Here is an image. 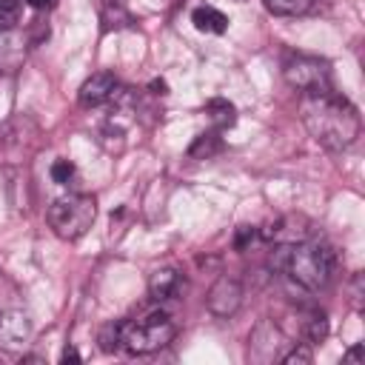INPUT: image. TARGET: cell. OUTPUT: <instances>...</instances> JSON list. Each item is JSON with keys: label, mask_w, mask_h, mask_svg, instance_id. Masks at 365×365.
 <instances>
[{"label": "cell", "mask_w": 365, "mask_h": 365, "mask_svg": "<svg viewBox=\"0 0 365 365\" xmlns=\"http://www.w3.org/2000/svg\"><path fill=\"white\" fill-rule=\"evenodd\" d=\"M299 114H302L308 134L328 151L348 148L359 137V128H362L356 106L351 100L334 94V91L302 97Z\"/></svg>", "instance_id": "6da1fadb"}, {"label": "cell", "mask_w": 365, "mask_h": 365, "mask_svg": "<svg viewBox=\"0 0 365 365\" xmlns=\"http://www.w3.org/2000/svg\"><path fill=\"white\" fill-rule=\"evenodd\" d=\"M271 268L285 274L305 291H319L336 274V254L328 242L317 237L299 242H279L271 254Z\"/></svg>", "instance_id": "7a4b0ae2"}, {"label": "cell", "mask_w": 365, "mask_h": 365, "mask_svg": "<svg viewBox=\"0 0 365 365\" xmlns=\"http://www.w3.org/2000/svg\"><path fill=\"white\" fill-rule=\"evenodd\" d=\"M177 334V325L168 311L154 308L145 317L123 322V348L131 354H154L165 348Z\"/></svg>", "instance_id": "3957f363"}, {"label": "cell", "mask_w": 365, "mask_h": 365, "mask_svg": "<svg viewBox=\"0 0 365 365\" xmlns=\"http://www.w3.org/2000/svg\"><path fill=\"white\" fill-rule=\"evenodd\" d=\"M97 217V200L88 194H66L51 202L48 225L60 240H80Z\"/></svg>", "instance_id": "277c9868"}, {"label": "cell", "mask_w": 365, "mask_h": 365, "mask_svg": "<svg viewBox=\"0 0 365 365\" xmlns=\"http://www.w3.org/2000/svg\"><path fill=\"white\" fill-rule=\"evenodd\" d=\"M282 77L291 88L302 91V97L334 91V77H331L328 60L314 57V54H291L282 63Z\"/></svg>", "instance_id": "5b68a950"}, {"label": "cell", "mask_w": 365, "mask_h": 365, "mask_svg": "<svg viewBox=\"0 0 365 365\" xmlns=\"http://www.w3.org/2000/svg\"><path fill=\"white\" fill-rule=\"evenodd\" d=\"M205 305H208V311L214 317H231V314H237V308L242 305V285H240V279L220 277L211 285V291L205 297Z\"/></svg>", "instance_id": "8992f818"}, {"label": "cell", "mask_w": 365, "mask_h": 365, "mask_svg": "<svg viewBox=\"0 0 365 365\" xmlns=\"http://www.w3.org/2000/svg\"><path fill=\"white\" fill-rule=\"evenodd\" d=\"M262 240H268V242H299V240H308V237H314V231H311V225H308V220L305 217H279L277 222H271V225H265L262 231H257Z\"/></svg>", "instance_id": "52a82bcc"}, {"label": "cell", "mask_w": 365, "mask_h": 365, "mask_svg": "<svg viewBox=\"0 0 365 365\" xmlns=\"http://www.w3.org/2000/svg\"><path fill=\"white\" fill-rule=\"evenodd\" d=\"M29 336H31V322L23 311H9L0 317V348L17 351L26 345Z\"/></svg>", "instance_id": "ba28073f"}, {"label": "cell", "mask_w": 365, "mask_h": 365, "mask_svg": "<svg viewBox=\"0 0 365 365\" xmlns=\"http://www.w3.org/2000/svg\"><path fill=\"white\" fill-rule=\"evenodd\" d=\"M114 91H117V80H114V74H111V71H97V74H91V77L80 86V103H83L86 108H91V106H103L106 100L114 97Z\"/></svg>", "instance_id": "9c48e42d"}, {"label": "cell", "mask_w": 365, "mask_h": 365, "mask_svg": "<svg viewBox=\"0 0 365 365\" xmlns=\"http://www.w3.org/2000/svg\"><path fill=\"white\" fill-rule=\"evenodd\" d=\"M185 279L177 268H157L148 279V294L154 302H165V299H174L180 291H182Z\"/></svg>", "instance_id": "30bf717a"}, {"label": "cell", "mask_w": 365, "mask_h": 365, "mask_svg": "<svg viewBox=\"0 0 365 365\" xmlns=\"http://www.w3.org/2000/svg\"><path fill=\"white\" fill-rule=\"evenodd\" d=\"M26 60V40L14 29L0 31V71H17Z\"/></svg>", "instance_id": "8fae6325"}, {"label": "cell", "mask_w": 365, "mask_h": 365, "mask_svg": "<svg viewBox=\"0 0 365 365\" xmlns=\"http://www.w3.org/2000/svg\"><path fill=\"white\" fill-rule=\"evenodd\" d=\"M191 23L205 34H222L228 29V17L214 6H197L191 11Z\"/></svg>", "instance_id": "7c38bea8"}, {"label": "cell", "mask_w": 365, "mask_h": 365, "mask_svg": "<svg viewBox=\"0 0 365 365\" xmlns=\"http://www.w3.org/2000/svg\"><path fill=\"white\" fill-rule=\"evenodd\" d=\"M205 114H208V120L214 123L217 131L231 128V125L237 123V108H234V103H228V100H222V97L208 100V103H205Z\"/></svg>", "instance_id": "4fadbf2b"}, {"label": "cell", "mask_w": 365, "mask_h": 365, "mask_svg": "<svg viewBox=\"0 0 365 365\" xmlns=\"http://www.w3.org/2000/svg\"><path fill=\"white\" fill-rule=\"evenodd\" d=\"M220 151H222V137H220L217 128L197 134L194 143L188 145V157H194V160H208V157H214V154H220Z\"/></svg>", "instance_id": "5bb4252c"}, {"label": "cell", "mask_w": 365, "mask_h": 365, "mask_svg": "<svg viewBox=\"0 0 365 365\" xmlns=\"http://www.w3.org/2000/svg\"><path fill=\"white\" fill-rule=\"evenodd\" d=\"M302 336H305L308 345H317V342H322V339L328 336V317H325V311H311V314L305 317V322H302Z\"/></svg>", "instance_id": "9a60e30c"}, {"label": "cell", "mask_w": 365, "mask_h": 365, "mask_svg": "<svg viewBox=\"0 0 365 365\" xmlns=\"http://www.w3.org/2000/svg\"><path fill=\"white\" fill-rule=\"evenodd\" d=\"M262 3L271 14H279V17H297L314 6V0H262Z\"/></svg>", "instance_id": "2e32d148"}, {"label": "cell", "mask_w": 365, "mask_h": 365, "mask_svg": "<svg viewBox=\"0 0 365 365\" xmlns=\"http://www.w3.org/2000/svg\"><path fill=\"white\" fill-rule=\"evenodd\" d=\"M123 322L125 319H117V322H108L103 331H100V348L106 351V354H114V351H120L123 348Z\"/></svg>", "instance_id": "e0dca14e"}, {"label": "cell", "mask_w": 365, "mask_h": 365, "mask_svg": "<svg viewBox=\"0 0 365 365\" xmlns=\"http://www.w3.org/2000/svg\"><path fill=\"white\" fill-rule=\"evenodd\" d=\"M103 20L108 26H128L131 23V14L125 11L123 0H103Z\"/></svg>", "instance_id": "ac0fdd59"}, {"label": "cell", "mask_w": 365, "mask_h": 365, "mask_svg": "<svg viewBox=\"0 0 365 365\" xmlns=\"http://www.w3.org/2000/svg\"><path fill=\"white\" fill-rule=\"evenodd\" d=\"M20 20V3L17 0H0V29H14Z\"/></svg>", "instance_id": "d6986e66"}, {"label": "cell", "mask_w": 365, "mask_h": 365, "mask_svg": "<svg viewBox=\"0 0 365 365\" xmlns=\"http://www.w3.org/2000/svg\"><path fill=\"white\" fill-rule=\"evenodd\" d=\"M314 359V354H311V345L308 342H299L297 348H291L288 354H282V362L285 365H308Z\"/></svg>", "instance_id": "ffe728a7"}, {"label": "cell", "mask_w": 365, "mask_h": 365, "mask_svg": "<svg viewBox=\"0 0 365 365\" xmlns=\"http://www.w3.org/2000/svg\"><path fill=\"white\" fill-rule=\"evenodd\" d=\"M71 177H74V163H71V160H54V163H51V180H54V182L66 185Z\"/></svg>", "instance_id": "44dd1931"}, {"label": "cell", "mask_w": 365, "mask_h": 365, "mask_svg": "<svg viewBox=\"0 0 365 365\" xmlns=\"http://www.w3.org/2000/svg\"><path fill=\"white\" fill-rule=\"evenodd\" d=\"M254 237H257V228L254 225H240L237 228V237H234V245L237 248H248L254 242Z\"/></svg>", "instance_id": "7402d4cb"}, {"label": "cell", "mask_w": 365, "mask_h": 365, "mask_svg": "<svg viewBox=\"0 0 365 365\" xmlns=\"http://www.w3.org/2000/svg\"><path fill=\"white\" fill-rule=\"evenodd\" d=\"M60 362H80V354H77V351L68 345V348L60 354Z\"/></svg>", "instance_id": "603a6c76"}, {"label": "cell", "mask_w": 365, "mask_h": 365, "mask_svg": "<svg viewBox=\"0 0 365 365\" xmlns=\"http://www.w3.org/2000/svg\"><path fill=\"white\" fill-rule=\"evenodd\" d=\"M362 354H365V348H362V345H356V348H351V351L345 354V362H359V359H362Z\"/></svg>", "instance_id": "cb8c5ba5"}, {"label": "cell", "mask_w": 365, "mask_h": 365, "mask_svg": "<svg viewBox=\"0 0 365 365\" xmlns=\"http://www.w3.org/2000/svg\"><path fill=\"white\" fill-rule=\"evenodd\" d=\"M151 91H154V94H160V97H163V94H168L165 80H151Z\"/></svg>", "instance_id": "d4e9b609"}, {"label": "cell", "mask_w": 365, "mask_h": 365, "mask_svg": "<svg viewBox=\"0 0 365 365\" xmlns=\"http://www.w3.org/2000/svg\"><path fill=\"white\" fill-rule=\"evenodd\" d=\"M26 3H29L31 9H51L57 0H26Z\"/></svg>", "instance_id": "484cf974"}]
</instances>
